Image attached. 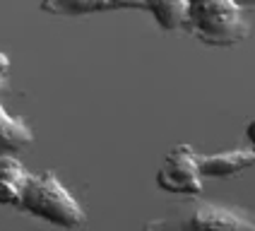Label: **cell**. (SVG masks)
I'll use <instances>...</instances> for the list:
<instances>
[{"label": "cell", "mask_w": 255, "mask_h": 231, "mask_svg": "<svg viewBox=\"0 0 255 231\" xmlns=\"http://www.w3.org/2000/svg\"><path fill=\"white\" fill-rule=\"evenodd\" d=\"M246 137H248V142H251V147L255 149V118L246 125Z\"/></svg>", "instance_id": "8fae6325"}, {"label": "cell", "mask_w": 255, "mask_h": 231, "mask_svg": "<svg viewBox=\"0 0 255 231\" xmlns=\"http://www.w3.org/2000/svg\"><path fill=\"white\" fill-rule=\"evenodd\" d=\"M142 231H255V222L243 210L207 200H190L169 207L149 219Z\"/></svg>", "instance_id": "6da1fadb"}, {"label": "cell", "mask_w": 255, "mask_h": 231, "mask_svg": "<svg viewBox=\"0 0 255 231\" xmlns=\"http://www.w3.org/2000/svg\"><path fill=\"white\" fill-rule=\"evenodd\" d=\"M7 72H10V63H2L0 65V94L7 89Z\"/></svg>", "instance_id": "30bf717a"}, {"label": "cell", "mask_w": 255, "mask_h": 231, "mask_svg": "<svg viewBox=\"0 0 255 231\" xmlns=\"http://www.w3.org/2000/svg\"><path fill=\"white\" fill-rule=\"evenodd\" d=\"M31 173L12 154H0V205L19 207Z\"/></svg>", "instance_id": "52a82bcc"}, {"label": "cell", "mask_w": 255, "mask_h": 231, "mask_svg": "<svg viewBox=\"0 0 255 231\" xmlns=\"http://www.w3.org/2000/svg\"><path fill=\"white\" fill-rule=\"evenodd\" d=\"M156 186L164 193L173 195H198L202 193V176H200V154L190 144H176L164 157L156 171Z\"/></svg>", "instance_id": "277c9868"}, {"label": "cell", "mask_w": 255, "mask_h": 231, "mask_svg": "<svg viewBox=\"0 0 255 231\" xmlns=\"http://www.w3.org/2000/svg\"><path fill=\"white\" fill-rule=\"evenodd\" d=\"M34 142V132L17 116H10L0 104V154H17Z\"/></svg>", "instance_id": "ba28073f"}, {"label": "cell", "mask_w": 255, "mask_h": 231, "mask_svg": "<svg viewBox=\"0 0 255 231\" xmlns=\"http://www.w3.org/2000/svg\"><path fill=\"white\" fill-rule=\"evenodd\" d=\"M255 169V149H227L219 154L200 157V176L205 178H231L236 173Z\"/></svg>", "instance_id": "8992f818"}, {"label": "cell", "mask_w": 255, "mask_h": 231, "mask_svg": "<svg viewBox=\"0 0 255 231\" xmlns=\"http://www.w3.org/2000/svg\"><path fill=\"white\" fill-rule=\"evenodd\" d=\"M19 210L60 229H77L87 222L82 205L72 198V193L60 183L53 171H43L29 178L27 190L19 200Z\"/></svg>", "instance_id": "3957f363"}, {"label": "cell", "mask_w": 255, "mask_h": 231, "mask_svg": "<svg viewBox=\"0 0 255 231\" xmlns=\"http://www.w3.org/2000/svg\"><path fill=\"white\" fill-rule=\"evenodd\" d=\"M144 10L154 14L159 27L171 31L185 24L188 0H144Z\"/></svg>", "instance_id": "9c48e42d"}, {"label": "cell", "mask_w": 255, "mask_h": 231, "mask_svg": "<svg viewBox=\"0 0 255 231\" xmlns=\"http://www.w3.org/2000/svg\"><path fill=\"white\" fill-rule=\"evenodd\" d=\"M183 27L207 46H236L251 34L236 0H188Z\"/></svg>", "instance_id": "7a4b0ae2"}, {"label": "cell", "mask_w": 255, "mask_h": 231, "mask_svg": "<svg viewBox=\"0 0 255 231\" xmlns=\"http://www.w3.org/2000/svg\"><path fill=\"white\" fill-rule=\"evenodd\" d=\"M39 7L56 17H85L116 10H144V0H41Z\"/></svg>", "instance_id": "5b68a950"}]
</instances>
